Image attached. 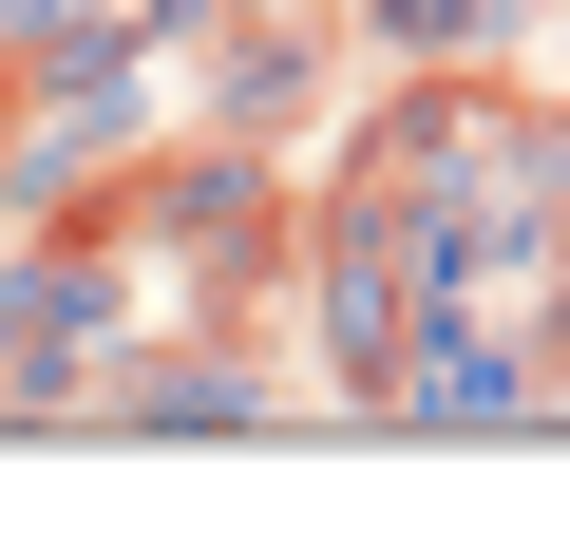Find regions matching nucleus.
<instances>
[{
    "mask_svg": "<svg viewBox=\"0 0 570 551\" xmlns=\"http://www.w3.org/2000/svg\"><path fill=\"white\" fill-rule=\"evenodd\" d=\"M305 419V381L266 362V324H209V305H171L115 381H96V419L77 437H285Z\"/></svg>",
    "mask_w": 570,
    "mask_h": 551,
    "instance_id": "nucleus-3",
    "label": "nucleus"
},
{
    "mask_svg": "<svg viewBox=\"0 0 570 551\" xmlns=\"http://www.w3.org/2000/svg\"><path fill=\"white\" fill-rule=\"evenodd\" d=\"M153 324H171V266L115 209H20L0 228V437H77Z\"/></svg>",
    "mask_w": 570,
    "mask_h": 551,
    "instance_id": "nucleus-1",
    "label": "nucleus"
},
{
    "mask_svg": "<svg viewBox=\"0 0 570 551\" xmlns=\"http://www.w3.org/2000/svg\"><path fill=\"white\" fill-rule=\"evenodd\" d=\"M551 381H570V343H551V324L438 305V324L400 343V381H381L362 419H381V437H532V419H551Z\"/></svg>",
    "mask_w": 570,
    "mask_h": 551,
    "instance_id": "nucleus-4",
    "label": "nucleus"
},
{
    "mask_svg": "<svg viewBox=\"0 0 570 551\" xmlns=\"http://www.w3.org/2000/svg\"><path fill=\"white\" fill-rule=\"evenodd\" d=\"M343 20H362V58H400V77H494L551 0H343Z\"/></svg>",
    "mask_w": 570,
    "mask_h": 551,
    "instance_id": "nucleus-5",
    "label": "nucleus"
},
{
    "mask_svg": "<svg viewBox=\"0 0 570 551\" xmlns=\"http://www.w3.org/2000/svg\"><path fill=\"white\" fill-rule=\"evenodd\" d=\"M153 266H171V305H209V324H266L285 286H305V171L285 152H247V134H153L115 190H96Z\"/></svg>",
    "mask_w": 570,
    "mask_h": 551,
    "instance_id": "nucleus-2",
    "label": "nucleus"
}]
</instances>
